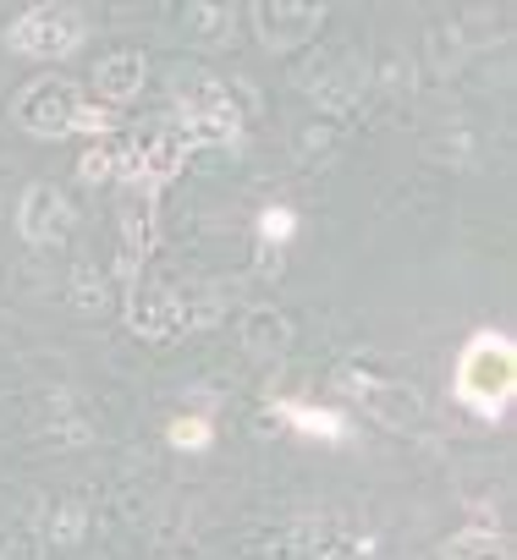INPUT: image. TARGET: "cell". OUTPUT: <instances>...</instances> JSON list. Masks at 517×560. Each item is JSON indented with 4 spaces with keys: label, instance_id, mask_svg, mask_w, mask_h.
Instances as JSON below:
<instances>
[{
    "label": "cell",
    "instance_id": "9",
    "mask_svg": "<svg viewBox=\"0 0 517 560\" xmlns=\"http://www.w3.org/2000/svg\"><path fill=\"white\" fill-rule=\"evenodd\" d=\"M72 203L56 182H28L23 198H18V236L28 247H61L72 236Z\"/></svg>",
    "mask_w": 517,
    "mask_h": 560
},
{
    "label": "cell",
    "instance_id": "25",
    "mask_svg": "<svg viewBox=\"0 0 517 560\" xmlns=\"http://www.w3.org/2000/svg\"><path fill=\"white\" fill-rule=\"evenodd\" d=\"M111 176H116V154H111V149H83V160H78V182L100 187V182H111Z\"/></svg>",
    "mask_w": 517,
    "mask_h": 560
},
{
    "label": "cell",
    "instance_id": "16",
    "mask_svg": "<svg viewBox=\"0 0 517 560\" xmlns=\"http://www.w3.org/2000/svg\"><path fill=\"white\" fill-rule=\"evenodd\" d=\"M424 154H429V160H440V165H457V171H473V165H479V154H484V143H479V132H473V127H462V121H451L446 132H435V138L424 143Z\"/></svg>",
    "mask_w": 517,
    "mask_h": 560
},
{
    "label": "cell",
    "instance_id": "13",
    "mask_svg": "<svg viewBox=\"0 0 517 560\" xmlns=\"http://www.w3.org/2000/svg\"><path fill=\"white\" fill-rule=\"evenodd\" d=\"M143 83H149L143 50H111V56L94 67V94H100L105 105H133V100L143 94Z\"/></svg>",
    "mask_w": 517,
    "mask_h": 560
},
{
    "label": "cell",
    "instance_id": "11",
    "mask_svg": "<svg viewBox=\"0 0 517 560\" xmlns=\"http://www.w3.org/2000/svg\"><path fill=\"white\" fill-rule=\"evenodd\" d=\"M237 341H242V347H248V358H258V363H282V358L292 352L298 330H292V319H287L282 308L253 303V308L242 314V325H237Z\"/></svg>",
    "mask_w": 517,
    "mask_h": 560
},
{
    "label": "cell",
    "instance_id": "23",
    "mask_svg": "<svg viewBox=\"0 0 517 560\" xmlns=\"http://www.w3.org/2000/svg\"><path fill=\"white\" fill-rule=\"evenodd\" d=\"M45 555V538L34 522H18L7 538H0V560H39Z\"/></svg>",
    "mask_w": 517,
    "mask_h": 560
},
{
    "label": "cell",
    "instance_id": "5",
    "mask_svg": "<svg viewBox=\"0 0 517 560\" xmlns=\"http://www.w3.org/2000/svg\"><path fill=\"white\" fill-rule=\"evenodd\" d=\"M83 110V94L72 78H28L18 94H12V121L28 132V138H72V121Z\"/></svg>",
    "mask_w": 517,
    "mask_h": 560
},
{
    "label": "cell",
    "instance_id": "14",
    "mask_svg": "<svg viewBox=\"0 0 517 560\" xmlns=\"http://www.w3.org/2000/svg\"><path fill=\"white\" fill-rule=\"evenodd\" d=\"M56 407H61V418H45V429H39V440H50L56 451H72V445H94V418L72 401V396H56Z\"/></svg>",
    "mask_w": 517,
    "mask_h": 560
},
{
    "label": "cell",
    "instance_id": "2",
    "mask_svg": "<svg viewBox=\"0 0 517 560\" xmlns=\"http://www.w3.org/2000/svg\"><path fill=\"white\" fill-rule=\"evenodd\" d=\"M220 319V292L193 280H138L127 287V325L138 341H176Z\"/></svg>",
    "mask_w": 517,
    "mask_h": 560
},
{
    "label": "cell",
    "instance_id": "19",
    "mask_svg": "<svg viewBox=\"0 0 517 560\" xmlns=\"http://www.w3.org/2000/svg\"><path fill=\"white\" fill-rule=\"evenodd\" d=\"M292 236H298V214H292L287 203H271L265 214H258V242H265L271 269H276V264H282V253L292 247Z\"/></svg>",
    "mask_w": 517,
    "mask_h": 560
},
{
    "label": "cell",
    "instance_id": "6",
    "mask_svg": "<svg viewBox=\"0 0 517 560\" xmlns=\"http://www.w3.org/2000/svg\"><path fill=\"white\" fill-rule=\"evenodd\" d=\"M336 390L342 396H353L380 429H418L424 423V396L407 385V380H380V374H369V369H342L336 374Z\"/></svg>",
    "mask_w": 517,
    "mask_h": 560
},
{
    "label": "cell",
    "instance_id": "24",
    "mask_svg": "<svg viewBox=\"0 0 517 560\" xmlns=\"http://www.w3.org/2000/svg\"><path fill=\"white\" fill-rule=\"evenodd\" d=\"M429 56H435V67L440 72H457L462 67V56H468V45L457 39V28L446 23V28H429Z\"/></svg>",
    "mask_w": 517,
    "mask_h": 560
},
{
    "label": "cell",
    "instance_id": "15",
    "mask_svg": "<svg viewBox=\"0 0 517 560\" xmlns=\"http://www.w3.org/2000/svg\"><path fill=\"white\" fill-rule=\"evenodd\" d=\"M440 560H512V544L495 527H462L440 544Z\"/></svg>",
    "mask_w": 517,
    "mask_h": 560
},
{
    "label": "cell",
    "instance_id": "12",
    "mask_svg": "<svg viewBox=\"0 0 517 560\" xmlns=\"http://www.w3.org/2000/svg\"><path fill=\"white\" fill-rule=\"evenodd\" d=\"M265 412H271V423H287V429H298V434H309V440H325V445H342V440H347V418H342L336 407L276 396V401H265Z\"/></svg>",
    "mask_w": 517,
    "mask_h": 560
},
{
    "label": "cell",
    "instance_id": "4",
    "mask_svg": "<svg viewBox=\"0 0 517 560\" xmlns=\"http://www.w3.org/2000/svg\"><path fill=\"white\" fill-rule=\"evenodd\" d=\"M89 45V18L78 7H61V0H45V7H28L12 18L7 28V50L28 56V61H67Z\"/></svg>",
    "mask_w": 517,
    "mask_h": 560
},
{
    "label": "cell",
    "instance_id": "1",
    "mask_svg": "<svg viewBox=\"0 0 517 560\" xmlns=\"http://www.w3.org/2000/svg\"><path fill=\"white\" fill-rule=\"evenodd\" d=\"M451 396L484 418V423H501L512 412V396H517V347L506 330H473L457 352V369H451Z\"/></svg>",
    "mask_w": 517,
    "mask_h": 560
},
{
    "label": "cell",
    "instance_id": "26",
    "mask_svg": "<svg viewBox=\"0 0 517 560\" xmlns=\"http://www.w3.org/2000/svg\"><path fill=\"white\" fill-rule=\"evenodd\" d=\"M72 132H83V138H111V132H116V116H111L105 105H89V100H83V110H78Z\"/></svg>",
    "mask_w": 517,
    "mask_h": 560
},
{
    "label": "cell",
    "instance_id": "21",
    "mask_svg": "<svg viewBox=\"0 0 517 560\" xmlns=\"http://www.w3.org/2000/svg\"><path fill=\"white\" fill-rule=\"evenodd\" d=\"M72 303H78L83 314H105V308H111V287H105V275H100L94 264H78V269H72Z\"/></svg>",
    "mask_w": 517,
    "mask_h": 560
},
{
    "label": "cell",
    "instance_id": "10",
    "mask_svg": "<svg viewBox=\"0 0 517 560\" xmlns=\"http://www.w3.org/2000/svg\"><path fill=\"white\" fill-rule=\"evenodd\" d=\"M154 236H160V225H154V187L122 182V258L116 264H122L127 287H138V269L154 253Z\"/></svg>",
    "mask_w": 517,
    "mask_h": 560
},
{
    "label": "cell",
    "instance_id": "17",
    "mask_svg": "<svg viewBox=\"0 0 517 560\" xmlns=\"http://www.w3.org/2000/svg\"><path fill=\"white\" fill-rule=\"evenodd\" d=\"M89 527H94V511H89V500H83V494H67V500L50 511V527H45V538H50V549H78V544L89 538Z\"/></svg>",
    "mask_w": 517,
    "mask_h": 560
},
{
    "label": "cell",
    "instance_id": "8",
    "mask_svg": "<svg viewBox=\"0 0 517 560\" xmlns=\"http://www.w3.org/2000/svg\"><path fill=\"white\" fill-rule=\"evenodd\" d=\"M298 89H309L314 105L336 121V116L358 110V100H364V89H369V61L353 56V50H342V56H331V61H320V67H303V72H298Z\"/></svg>",
    "mask_w": 517,
    "mask_h": 560
},
{
    "label": "cell",
    "instance_id": "22",
    "mask_svg": "<svg viewBox=\"0 0 517 560\" xmlns=\"http://www.w3.org/2000/svg\"><path fill=\"white\" fill-rule=\"evenodd\" d=\"M336 143H342V127L325 116V121H309V127L298 132V143H292V149H298V160H303V165H314V160L336 154Z\"/></svg>",
    "mask_w": 517,
    "mask_h": 560
},
{
    "label": "cell",
    "instance_id": "18",
    "mask_svg": "<svg viewBox=\"0 0 517 560\" xmlns=\"http://www.w3.org/2000/svg\"><path fill=\"white\" fill-rule=\"evenodd\" d=\"M187 18V34L198 39V45H231V28H237V7H187L182 12Z\"/></svg>",
    "mask_w": 517,
    "mask_h": 560
},
{
    "label": "cell",
    "instance_id": "3",
    "mask_svg": "<svg viewBox=\"0 0 517 560\" xmlns=\"http://www.w3.org/2000/svg\"><path fill=\"white\" fill-rule=\"evenodd\" d=\"M171 105L182 110L176 132L193 149H220V143L242 138V110L231 105V89L204 67H176L171 72Z\"/></svg>",
    "mask_w": 517,
    "mask_h": 560
},
{
    "label": "cell",
    "instance_id": "7",
    "mask_svg": "<svg viewBox=\"0 0 517 560\" xmlns=\"http://www.w3.org/2000/svg\"><path fill=\"white\" fill-rule=\"evenodd\" d=\"M248 18H253L258 45H265L271 56H287V50L309 45L325 28L331 7H320V0H253Z\"/></svg>",
    "mask_w": 517,
    "mask_h": 560
},
{
    "label": "cell",
    "instance_id": "20",
    "mask_svg": "<svg viewBox=\"0 0 517 560\" xmlns=\"http://www.w3.org/2000/svg\"><path fill=\"white\" fill-rule=\"evenodd\" d=\"M165 440H171L176 451H209V445H215V418H209V412H182V418H171Z\"/></svg>",
    "mask_w": 517,
    "mask_h": 560
}]
</instances>
